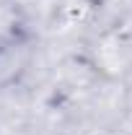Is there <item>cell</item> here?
Wrapping results in <instances>:
<instances>
[{"label": "cell", "instance_id": "6da1fadb", "mask_svg": "<svg viewBox=\"0 0 132 135\" xmlns=\"http://www.w3.org/2000/svg\"><path fill=\"white\" fill-rule=\"evenodd\" d=\"M29 34V18L16 0H0V55L18 47Z\"/></svg>", "mask_w": 132, "mask_h": 135}]
</instances>
